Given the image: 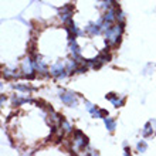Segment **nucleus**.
Here are the masks:
<instances>
[{"label": "nucleus", "instance_id": "4468645a", "mask_svg": "<svg viewBox=\"0 0 156 156\" xmlns=\"http://www.w3.org/2000/svg\"><path fill=\"white\" fill-rule=\"evenodd\" d=\"M4 77L6 78H16L19 75L14 73V71H10V70H4Z\"/></svg>", "mask_w": 156, "mask_h": 156}, {"label": "nucleus", "instance_id": "6e6552de", "mask_svg": "<svg viewBox=\"0 0 156 156\" xmlns=\"http://www.w3.org/2000/svg\"><path fill=\"white\" fill-rule=\"evenodd\" d=\"M34 68H36L38 73H41V74L47 73V66H45V62L43 61L40 57L36 58V61H34Z\"/></svg>", "mask_w": 156, "mask_h": 156}, {"label": "nucleus", "instance_id": "ddd939ff", "mask_svg": "<svg viewBox=\"0 0 156 156\" xmlns=\"http://www.w3.org/2000/svg\"><path fill=\"white\" fill-rule=\"evenodd\" d=\"M60 123H61V128H62V129H64L66 132H71V131H73V128H71V125H70L68 122H67V121L61 119V122H60Z\"/></svg>", "mask_w": 156, "mask_h": 156}, {"label": "nucleus", "instance_id": "f8f14e48", "mask_svg": "<svg viewBox=\"0 0 156 156\" xmlns=\"http://www.w3.org/2000/svg\"><path fill=\"white\" fill-rule=\"evenodd\" d=\"M152 121H151V122H148L146 123V125H145V129H144V132H142V133H144V136H149V135H152L153 132H152Z\"/></svg>", "mask_w": 156, "mask_h": 156}, {"label": "nucleus", "instance_id": "20e7f679", "mask_svg": "<svg viewBox=\"0 0 156 156\" xmlns=\"http://www.w3.org/2000/svg\"><path fill=\"white\" fill-rule=\"evenodd\" d=\"M21 70H23V73L26 74V77L29 78H33L34 77V61H31L29 57L24 58L23 60V62H21Z\"/></svg>", "mask_w": 156, "mask_h": 156}, {"label": "nucleus", "instance_id": "1a4fd4ad", "mask_svg": "<svg viewBox=\"0 0 156 156\" xmlns=\"http://www.w3.org/2000/svg\"><path fill=\"white\" fill-rule=\"evenodd\" d=\"M77 68H78V61H75V60H68L67 61V67H66L67 75L73 74L74 71H77Z\"/></svg>", "mask_w": 156, "mask_h": 156}, {"label": "nucleus", "instance_id": "0eeeda50", "mask_svg": "<svg viewBox=\"0 0 156 156\" xmlns=\"http://www.w3.org/2000/svg\"><path fill=\"white\" fill-rule=\"evenodd\" d=\"M107 99H109V101L114 104V107H116V108H118V107H122L123 102H125L122 97H118V95L112 94V92H109V94L107 95Z\"/></svg>", "mask_w": 156, "mask_h": 156}, {"label": "nucleus", "instance_id": "dca6fc26", "mask_svg": "<svg viewBox=\"0 0 156 156\" xmlns=\"http://www.w3.org/2000/svg\"><path fill=\"white\" fill-rule=\"evenodd\" d=\"M14 88H16V90H20V91H26V92H27V91H30V88H29V87H21V85H14Z\"/></svg>", "mask_w": 156, "mask_h": 156}, {"label": "nucleus", "instance_id": "f03ea898", "mask_svg": "<svg viewBox=\"0 0 156 156\" xmlns=\"http://www.w3.org/2000/svg\"><path fill=\"white\" fill-rule=\"evenodd\" d=\"M73 145H74L75 151H81V149L87 148V145H88V138H87L81 131H75L74 132V139H73Z\"/></svg>", "mask_w": 156, "mask_h": 156}, {"label": "nucleus", "instance_id": "9d476101", "mask_svg": "<svg viewBox=\"0 0 156 156\" xmlns=\"http://www.w3.org/2000/svg\"><path fill=\"white\" fill-rule=\"evenodd\" d=\"M104 123H105V128H107L109 132H114L115 131V126H116V123H115V119H112V118H104Z\"/></svg>", "mask_w": 156, "mask_h": 156}, {"label": "nucleus", "instance_id": "423d86ee", "mask_svg": "<svg viewBox=\"0 0 156 156\" xmlns=\"http://www.w3.org/2000/svg\"><path fill=\"white\" fill-rule=\"evenodd\" d=\"M60 14H61V20L64 23H67L68 20H71V16H73V7L71 6H66V7H62L60 10Z\"/></svg>", "mask_w": 156, "mask_h": 156}, {"label": "nucleus", "instance_id": "39448f33", "mask_svg": "<svg viewBox=\"0 0 156 156\" xmlns=\"http://www.w3.org/2000/svg\"><path fill=\"white\" fill-rule=\"evenodd\" d=\"M50 74L53 75V77H57V78H64L67 75V71L64 70V66H62L61 62H57V64H54V66L50 68Z\"/></svg>", "mask_w": 156, "mask_h": 156}, {"label": "nucleus", "instance_id": "7ed1b4c3", "mask_svg": "<svg viewBox=\"0 0 156 156\" xmlns=\"http://www.w3.org/2000/svg\"><path fill=\"white\" fill-rule=\"evenodd\" d=\"M61 101L68 107H75L77 105V95L73 92V91H62L61 95H60Z\"/></svg>", "mask_w": 156, "mask_h": 156}, {"label": "nucleus", "instance_id": "f257e3e1", "mask_svg": "<svg viewBox=\"0 0 156 156\" xmlns=\"http://www.w3.org/2000/svg\"><path fill=\"white\" fill-rule=\"evenodd\" d=\"M123 31V24L122 23H118V24H114L111 29H108L105 31V40L109 45H116L119 43V38H121V34Z\"/></svg>", "mask_w": 156, "mask_h": 156}, {"label": "nucleus", "instance_id": "2eb2a0df", "mask_svg": "<svg viewBox=\"0 0 156 156\" xmlns=\"http://www.w3.org/2000/svg\"><path fill=\"white\" fill-rule=\"evenodd\" d=\"M138 151H139L140 153H144L145 151H146V142H145V140H140L139 144H138Z\"/></svg>", "mask_w": 156, "mask_h": 156}, {"label": "nucleus", "instance_id": "9b49d317", "mask_svg": "<svg viewBox=\"0 0 156 156\" xmlns=\"http://www.w3.org/2000/svg\"><path fill=\"white\" fill-rule=\"evenodd\" d=\"M70 48H71V53H73V55H75V58L80 57L81 51H80V47H78V44H77V41H75V38H73V40H71Z\"/></svg>", "mask_w": 156, "mask_h": 156}]
</instances>
